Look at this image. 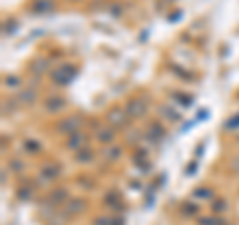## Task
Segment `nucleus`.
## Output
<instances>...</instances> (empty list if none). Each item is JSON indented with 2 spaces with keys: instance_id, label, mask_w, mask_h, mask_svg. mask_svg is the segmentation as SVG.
Here are the masks:
<instances>
[{
  "instance_id": "obj_1",
  "label": "nucleus",
  "mask_w": 239,
  "mask_h": 225,
  "mask_svg": "<svg viewBox=\"0 0 239 225\" xmlns=\"http://www.w3.org/2000/svg\"><path fill=\"white\" fill-rule=\"evenodd\" d=\"M195 195H197V197H199V195H201V197H207V195H209V189H201V191L197 189V191H195Z\"/></svg>"
}]
</instances>
